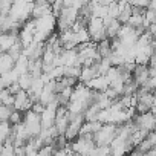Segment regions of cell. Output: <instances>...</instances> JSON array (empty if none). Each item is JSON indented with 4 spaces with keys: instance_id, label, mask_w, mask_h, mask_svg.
<instances>
[{
    "instance_id": "cell-1",
    "label": "cell",
    "mask_w": 156,
    "mask_h": 156,
    "mask_svg": "<svg viewBox=\"0 0 156 156\" xmlns=\"http://www.w3.org/2000/svg\"><path fill=\"white\" fill-rule=\"evenodd\" d=\"M76 52H78V61H80L81 66H90L101 60V57L97 51V43H94V41L80 44L76 48Z\"/></svg>"
},
{
    "instance_id": "cell-2",
    "label": "cell",
    "mask_w": 156,
    "mask_h": 156,
    "mask_svg": "<svg viewBox=\"0 0 156 156\" xmlns=\"http://www.w3.org/2000/svg\"><path fill=\"white\" fill-rule=\"evenodd\" d=\"M76 19H78V9L73 6H64L61 12L57 16V31L64 32L72 29Z\"/></svg>"
},
{
    "instance_id": "cell-3",
    "label": "cell",
    "mask_w": 156,
    "mask_h": 156,
    "mask_svg": "<svg viewBox=\"0 0 156 156\" xmlns=\"http://www.w3.org/2000/svg\"><path fill=\"white\" fill-rule=\"evenodd\" d=\"M118 133V126L113 122H107L103 124V127L94 135V142L97 147H103V145H110L113 142V139L116 138Z\"/></svg>"
},
{
    "instance_id": "cell-4",
    "label": "cell",
    "mask_w": 156,
    "mask_h": 156,
    "mask_svg": "<svg viewBox=\"0 0 156 156\" xmlns=\"http://www.w3.org/2000/svg\"><path fill=\"white\" fill-rule=\"evenodd\" d=\"M86 29H87V34L90 37V41H94V43H100V41H103V40L107 38L104 20L100 19V17H92L89 20Z\"/></svg>"
},
{
    "instance_id": "cell-5",
    "label": "cell",
    "mask_w": 156,
    "mask_h": 156,
    "mask_svg": "<svg viewBox=\"0 0 156 156\" xmlns=\"http://www.w3.org/2000/svg\"><path fill=\"white\" fill-rule=\"evenodd\" d=\"M23 124H25V129H26V132H28V135L31 138H37L41 133V130H43L41 129L40 115H37L32 110L25 112V115H23Z\"/></svg>"
},
{
    "instance_id": "cell-6",
    "label": "cell",
    "mask_w": 156,
    "mask_h": 156,
    "mask_svg": "<svg viewBox=\"0 0 156 156\" xmlns=\"http://www.w3.org/2000/svg\"><path fill=\"white\" fill-rule=\"evenodd\" d=\"M70 122V112L67 110V107H61L58 106L57 109V113H55V129L58 132V135H64L66 133V129Z\"/></svg>"
},
{
    "instance_id": "cell-7",
    "label": "cell",
    "mask_w": 156,
    "mask_h": 156,
    "mask_svg": "<svg viewBox=\"0 0 156 156\" xmlns=\"http://www.w3.org/2000/svg\"><path fill=\"white\" fill-rule=\"evenodd\" d=\"M135 121V124L138 126V129L147 130V132H153L154 126H156V116L153 112H147V113H141V115H135L132 118Z\"/></svg>"
},
{
    "instance_id": "cell-8",
    "label": "cell",
    "mask_w": 156,
    "mask_h": 156,
    "mask_svg": "<svg viewBox=\"0 0 156 156\" xmlns=\"http://www.w3.org/2000/svg\"><path fill=\"white\" fill-rule=\"evenodd\" d=\"M132 80L138 84V87L144 86L150 80L148 64H138V63H135V67L132 70Z\"/></svg>"
},
{
    "instance_id": "cell-9",
    "label": "cell",
    "mask_w": 156,
    "mask_h": 156,
    "mask_svg": "<svg viewBox=\"0 0 156 156\" xmlns=\"http://www.w3.org/2000/svg\"><path fill=\"white\" fill-rule=\"evenodd\" d=\"M32 100H31V95L26 92V90H19L16 95H14V109L16 110H20V112H28L31 110L32 107Z\"/></svg>"
},
{
    "instance_id": "cell-10",
    "label": "cell",
    "mask_w": 156,
    "mask_h": 156,
    "mask_svg": "<svg viewBox=\"0 0 156 156\" xmlns=\"http://www.w3.org/2000/svg\"><path fill=\"white\" fill-rule=\"evenodd\" d=\"M52 14V5L46 0H35L34 5H32V12H31V19L38 20L44 16Z\"/></svg>"
},
{
    "instance_id": "cell-11",
    "label": "cell",
    "mask_w": 156,
    "mask_h": 156,
    "mask_svg": "<svg viewBox=\"0 0 156 156\" xmlns=\"http://www.w3.org/2000/svg\"><path fill=\"white\" fill-rule=\"evenodd\" d=\"M104 25H106V35H107L109 40L116 38L119 31H121V28H122V23L118 19H110V17L104 19Z\"/></svg>"
},
{
    "instance_id": "cell-12",
    "label": "cell",
    "mask_w": 156,
    "mask_h": 156,
    "mask_svg": "<svg viewBox=\"0 0 156 156\" xmlns=\"http://www.w3.org/2000/svg\"><path fill=\"white\" fill-rule=\"evenodd\" d=\"M100 76V70H98V61L90 64V66H83L81 67V73H80V81L87 84L90 80Z\"/></svg>"
},
{
    "instance_id": "cell-13",
    "label": "cell",
    "mask_w": 156,
    "mask_h": 156,
    "mask_svg": "<svg viewBox=\"0 0 156 156\" xmlns=\"http://www.w3.org/2000/svg\"><path fill=\"white\" fill-rule=\"evenodd\" d=\"M19 40V32H2L0 34V52H8L9 48Z\"/></svg>"
},
{
    "instance_id": "cell-14",
    "label": "cell",
    "mask_w": 156,
    "mask_h": 156,
    "mask_svg": "<svg viewBox=\"0 0 156 156\" xmlns=\"http://www.w3.org/2000/svg\"><path fill=\"white\" fill-rule=\"evenodd\" d=\"M87 86H89L92 90H95V92H106L110 84H109V80H107L106 75H100V76L94 78V80H90V81L87 83Z\"/></svg>"
},
{
    "instance_id": "cell-15",
    "label": "cell",
    "mask_w": 156,
    "mask_h": 156,
    "mask_svg": "<svg viewBox=\"0 0 156 156\" xmlns=\"http://www.w3.org/2000/svg\"><path fill=\"white\" fill-rule=\"evenodd\" d=\"M14 64H16V60L8 52H0V75L8 73L9 70H12Z\"/></svg>"
},
{
    "instance_id": "cell-16",
    "label": "cell",
    "mask_w": 156,
    "mask_h": 156,
    "mask_svg": "<svg viewBox=\"0 0 156 156\" xmlns=\"http://www.w3.org/2000/svg\"><path fill=\"white\" fill-rule=\"evenodd\" d=\"M101 127H103V122L98 119L97 121H86L80 130V135H92L94 136Z\"/></svg>"
},
{
    "instance_id": "cell-17",
    "label": "cell",
    "mask_w": 156,
    "mask_h": 156,
    "mask_svg": "<svg viewBox=\"0 0 156 156\" xmlns=\"http://www.w3.org/2000/svg\"><path fill=\"white\" fill-rule=\"evenodd\" d=\"M97 51H98V54H100L101 58H110V55H112V52H113L112 41H110L109 38H106V40L97 43Z\"/></svg>"
},
{
    "instance_id": "cell-18",
    "label": "cell",
    "mask_w": 156,
    "mask_h": 156,
    "mask_svg": "<svg viewBox=\"0 0 156 156\" xmlns=\"http://www.w3.org/2000/svg\"><path fill=\"white\" fill-rule=\"evenodd\" d=\"M34 78L35 76H32L29 72H26V73H22L20 76H19V80H17V84H19V87L22 89V90H29L31 89V84H32V81H34Z\"/></svg>"
},
{
    "instance_id": "cell-19",
    "label": "cell",
    "mask_w": 156,
    "mask_h": 156,
    "mask_svg": "<svg viewBox=\"0 0 156 156\" xmlns=\"http://www.w3.org/2000/svg\"><path fill=\"white\" fill-rule=\"evenodd\" d=\"M11 133H12V126L8 121L6 122H0V142L5 144L9 139Z\"/></svg>"
},
{
    "instance_id": "cell-20",
    "label": "cell",
    "mask_w": 156,
    "mask_h": 156,
    "mask_svg": "<svg viewBox=\"0 0 156 156\" xmlns=\"http://www.w3.org/2000/svg\"><path fill=\"white\" fill-rule=\"evenodd\" d=\"M100 112H101V109H100L97 104H90V106L84 110V118H86V121H97Z\"/></svg>"
},
{
    "instance_id": "cell-21",
    "label": "cell",
    "mask_w": 156,
    "mask_h": 156,
    "mask_svg": "<svg viewBox=\"0 0 156 156\" xmlns=\"http://www.w3.org/2000/svg\"><path fill=\"white\" fill-rule=\"evenodd\" d=\"M8 54H9V55H11L14 60H17V58H20V57L25 54V48H23V46H22V43L17 40V41H16V43H14V44L9 48Z\"/></svg>"
},
{
    "instance_id": "cell-22",
    "label": "cell",
    "mask_w": 156,
    "mask_h": 156,
    "mask_svg": "<svg viewBox=\"0 0 156 156\" xmlns=\"http://www.w3.org/2000/svg\"><path fill=\"white\" fill-rule=\"evenodd\" d=\"M14 112L12 106H6V104H0V122H6L9 121L11 113Z\"/></svg>"
},
{
    "instance_id": "cell-23",
    "label": "cell",
    "mask_w": 156,
    "mask_h": 156,
    "mask_svg": "<svg viewBox=\"0 0 156 156\" xmlns=\"http://www.w3.org/2000/svg\"><path fill=\"white\" fill-rule=\"evenodd\" d=\"M23 115H25V112H20V110H16V109H14V112L11 113L8 122H9L11 126H17V124L23 122Z\"/></svg>"
},
{
    "instance_id": "cell-24",
    "label": "cell",
    "mask_w": 156,
    "mask_h": 156,
    "mask_svg": "<svg viewBox=\"0 0 156 156\" xmlns=\"http://www.w3.org/2000/svg\"><path fill=\"white\" fill-rule=\"evenodd\" d=\"M127 2H129V5L132 8H144V9H147L150 0H127Z\"/></svg>"
},
{
    "instance_id": "cell-25",
    "label": "cell",
    "mask_w": 156,
    "mask_h": 156,
    "mask_svg": "<svg viewBox=\"0 0 156 156\" xmlns=\"http://www.w3.org/2000/svg\"><path fill=\"white\" fill-rule=\"evenodd\" d=\"M144 19H145V26L154 23V22H156V11H153V9H147L145 14H144Z\"/></svg>"
},
{
    "instance_id": "cell-26",
    "label": "cell",
    "mask_w": 156,
    "mask_h": 156,
    "mask_svg": "<svg viewBox=\"0 0 156 156\" xmlns=\"http://www.w3.org/2000/svg\"><path fill=\"white\" fill-rule=\"evenodd\" d=\"M54 147L52 145H43L38 151H37V154L38 156H54Z\"/></svg>"
},
{
    "instance_id": "cell-27",
    "label": "cell",
    "mask_w": 156,
    "mask_h": 156,
    "mask_svg": "<svg viewBox=\"0 0 156 156\" xmlns=\"http://www.w3.org/2000/svg\"><path fill=\"white\" fill-rule=\"evenodd\" d=\"M44 107H46L44 104H41L40 101H37V103H34V104H32V107H31V110H32V112H35L37 115H41V112L44 110Z\"/></svg>"
},
{
    "instance_id": "cell-28",
    "label": "cell",
    "mask_w": 156,
    "mask_h": 156,
    "mask_svg": "<svg viewBox=\"0 0 156 156\" xmlns=\"http://www.w3.org/2000/svg\"><path fill=\"white\" fill-rule=\"evenodd\" d=\"M147 32H148V34L153 37V40H156V22L147 26Z\"/></svg>"
},
{
    "instance_id": "cell-29",
    "label": "cell",
    "mask_w": 156,
    "mask_h": 156,
    "mask_svg": "<svg viewBox=\"0 0 156 156\" xmlns=\"http://www.w3.org/2000/svg\"><path fill=\"white\" fill-rule=\"evenodd\" d=\"M95 3H98V5H103V6H109L110 3H113L115 0H94Z\"/></svg>"
},
{
    "instance_id": "cell-30",
    "label": "cell",
    "mask_w": 156,
    "mask_h": 156,
    "mask_svg": "<svg viewBox=\"0 0 156 156\" xmlns=\"http://www.w3.org/2000/svg\"><path fill=\"white\" fill-rule=\"evenodd\" d=\"M147 9L156 11V0H150V3H148V8H147Z\"/></svg>"
},
{
    "instance_id": "cell-31",
    "label": "cell",
    "mask_w": 156,
    "mask_h": 156,
    "mask_svg": "<svg viewBox=\"0 0 156 156\" xmlns=\"http://www.w3.org/2000/svg\"><path fill=\"white\" fill-rule=\"evenodd\" d=\"M75 0H64V6H73Z\"/></svg>"
},
{
    "instance_id": "cell-32",
    "label": "cell",
    "mask_w": 156,
    "mask_h": 156,
    "mask_svg": "<svg viewBox=\"0 0 156 156\" xmlns=\"http://www.w3.org/2000/svg\"><path fill=\"white\" fill-rule=\"evenodd\" d=\"M154 132H156V126H154Z\"/></svg>"
},
{
    "instance_id": "cell-33",
    "label": "cell",
    "mask_w": 156,
    "mask_h": 156,
    "mask_svg": "<svg viewBox=\"0 0 156 156\" xmlns=\"http://www.w3.org/2000/svg\"><path fill=\"white\" fill-rule=\"evenodd\" d=\"M0 104H2V103H0Z\"/></svg>"
}]
</instances>
